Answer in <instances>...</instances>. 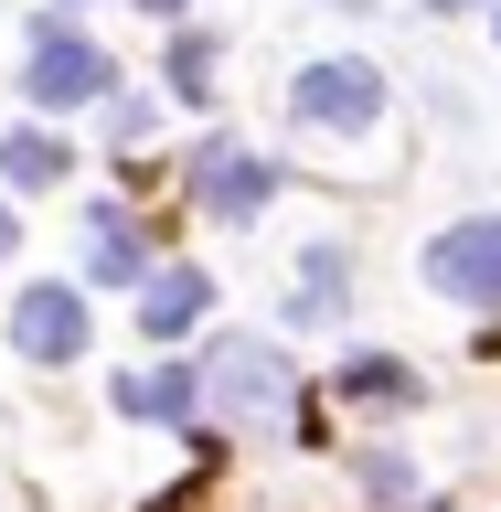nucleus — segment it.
Instances as JSON below:
<instances>
[{
  "label": "nucleus",
  "mask_w": 501,
  "mask_h": 512,
  "mask_svg": "<svg viewBox=\"0 0 501 512\" xmlns=\"http://www.w3.org/2000/svg\"><path fill=\"white\" fill-rule=\"evenodd\" d=\"M107 86H118V64L96 54L86 32H64V22L32 32V54H22V96L32 107H86V96H107Z\"/></svg>",
  "instance_id": "f257e3e1"
},
{
  "label": "nucleus",
  "mask_w": 501,
  "mask_h": 512,
  "mask_svg": "<svg viewBox=\"0 0 501 512\" xmlns=\"http://www.w3.org/2000/svg\"><path fill=\"white\" fill-rule=\"evenodd\" d=\"M427 288L438 299H470V310H501V214H470L427 246Z\"/></svg>",
  "instance_id": "f03ea898"
},
{
  "label": "nucleus",
  "mask_w": 501,
  "mask_h": 512,
  "mask_svg": "<svg viewBox=\"0 0 501 512\" xmlns=\"http://www.w3.org/2000/svg\"><path fill=\"white\" fill-rule=\"evenodd\" d=\"M267 192H278V171H267V160H246L235 139H214V150L192 160V203H203V214H224V224H256V214H267Z\"/></svg>",
  "instance_id": "7ed1b4c3"
},
{
  "label": "nucleus",
  "mask_w": 501,
  "mask_h": 512,
  "mask_svg": "<svg viewBox=\"0 0 501 512\" xmlns=\"http://www.w3.org/2000/svg\"><path fill=\"white\" fill-rule=\"evenodd\" d=\"M299 118L310 128H374L384 118V75L374 64H310L299 75Z\"/></svg>",
  "instance_id": "20e7f679"
},
{
  "label": "nucleus",
  "mask_w": 501,
  "mask_h": 512,
  "mask_svg": "<svg viewBox=\"0 0 501 512\" xmlns=\"http://www.w3.org/2000/svg\"><path fill=\"white\" fill-rule=\"evenodd\" d=\"M214 406H224V416H278V406H288L278 342H224V352H214Z\"/></svg>",
  "instance_id": "39448f33"
},
{
  "label": "nucleus",
  "mask_w": 501,
  "mask_h": 512,
  "mask_svg": "<svg viewBox=\"0 0 501 512\" xmlns=\"http://www.w3.org/2000/svg\"><path fill=\"white\" fill-rule=\"evenodd\" d=\"M11 342H22L32 363H75V352H86V299H75V288H22V299H11Z\"/></svg>",
  "instance_id": "423d86ee"
},
{
  "label": "nucleus",
  "mask_w": 501,
  "mask_h": 512,
  "mask_svg": "<svg viewBox=\"0 0 501 512\" xmlns=\"http://www.w3.org/2000/svg\"><path fill=\"white\" fill-rule=\"evenodd\" d=\"M118 416L192 427V416H203V374H182V363H160V374H118Z\"/></svg>",
  "instance_id": "0eeeda50"
},
{
  "label": "nucleus",
  "mask_w": 501,
  "mask_h": 512,
  "mask_svg": "<svg viewBox=\"0 0 501 512\" xmlns=\"http://www.w3.org/2000/svg\"><path fill=\"white\" fill-rule=\"evenodd\" d=\"M203 299H214L203 267H160V278L139 288V331H150V342H182L192 320H203Z\"/></svg>",
  "instance_id": "6e6552de"
},
{
  "label": "nucleus",
  "mask_w": 501,
  "mask_h": 512,
  "mask_svg": "<svg viewBox=\"0 0 501 512\" xmlns=\"http://www.w3.org/2000/svg\"><path fill=\"white\" fill-rule=\"evenodd\" d=\"M139 267H150V235H139L128 214H96V224H86V278L139 288Z\"/></svg>",
  "instance_id": "1a4fd4ad"
},
{
  "label": "nucleus",
  "mask_w": 501,
  "mask_h": 512,
  "mask_svg": "<svg viewBox=\"0 0 501 512\" xmlns=\"http://www.w3.org/2000/svg\"><path fill=\"white\" fill-rule=\"evenodd\" d=\"M64 171H75V150H64L54 128H11V139H0V182L11 192H43V182H64Z\"/></svg>",
  "instance_id": "9d476101"
},
{
  "label": "nucleus",
  "mask_w": 501,
  "mask_h": 512,
  "mask_svg": "<svg viewBox=\"0 0 501 512\" xmlns=\"http://www.w3.org/2000/svg\"><path fill=\"white\" fill-rule=\"evenodd\" d=\"M342 395H363V406H406L416 374H406V363H384V352H363V363H342Z\"/></svg>",
  "instance_id": "9b49d317"
},
{
  "label": "nucleus",
  "mask_w": 501,
  "mask_h": 512,
  "mask_svg": "<svg viewBox=\"0 0 501 512\" xmlns=\"http://www.w3.org/2000/svg\"><path fill=\"white\" fill-rule=\"evenodd\" d=\"M342 310V246H310V267H299V320H331Z\"/></svg>",
  "instance_id": "f8f14e48"
},
{
  "label": "nucleus",
  "mask_w": 501,
  "mask_h": 512,
  "mask_svg": "<svg viewBox=\"0 0 501 512\" xmlns=\"http://www.w3.org/2000/svg\"><path fill=\"white\" fill-rule=\"evenodd\" d=\"M203 75H214V43H203V32H182V43H171V86L203 96Z\"/></svg>",
  "instance_id": "ddd939ff"
},
{
  "label": "nucleus",
  "mask_w": 501,
  "mask_h": 512,
  "mask_svg": "<svg viewBox=\"0 0 501 512\" xmlns=\"http://www.w3.org/2000/svg\"><path fill=\"white\" fill-rule=\"evenodd\" d=\"M363 491L374 502H406V459H363Z\"/></svg>",
  "instance_id": "4468645a"
},
{
  "label": "nucleus",
  "mask_w": 501,
  "mask_h": 512,
  "mask_svg": "<svg viewBox=\"0 0 501 512\" xmlns=\"http://www.w3.org/2000/svg\"><path fill=\"white\" fill-rule=\"evenodd\" d=\"M0 256H11V203H0Z\"/></svg>",
  "instance_id": "2eb2a0df"
},
{
  "label": "nucleus",
  "mask_w": 501,
  "mask_h": 512,
  "mask_svg": "<svg viewBox=\"0 0 501 512\" xmlns=\"http://www.w3.org/2000/svg\"><path fill=\"white\" fill-rule=\"evenodd\" d=\"M150 11H182V0H150Z\"/></svg>",
  "instance_id": "dca6fc26"
},
{
  "label": "nucleus",
  "mask_w": 501,
  "mask_h": 512,
  "mask_svg": "<svg viewBox=\"0 0 501 512\" xmlns=\"http://www.w3.org/2000/svg\"><path fill=\"white\" fill-rule=\"evenodd\" d=\"M438 11H470V0H438Z\"/></svg>",
  "instance_id": "f3484780"
},
{
  "label": "nucleus",
  "mask_w": 501,
  "mask_h": 512,
  "mask_svg": "<svg viewBox=\"0 0 501 512\" xmlns=\"http://www.w3.org/2000/svg\"><path fill=\"white\" fill-rule=\"evenodd\" d=\"M342 11H363V0H342Z\"/></svg>",
  "instance_id": "a211bd4d"
},
{
  "label": "nucleus",
  "mask_w": 501,
  "mask_h": 512,
  "mask_svg": "<svg viewBox=\"0 0 501 512\" xmlns=\"http://www.w3.org/2000/svg\"><path fill=\"white\" fill-rule=\"evenodd\" d=\"M491 32H501V22H491Z\"/></svg>",
  "instance_id": "6ab92c4d"
}]
</instances>
